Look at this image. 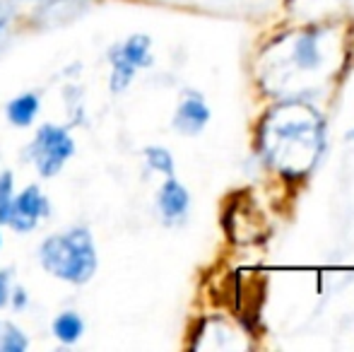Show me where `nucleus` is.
Segmentation results:
<instances>
[{
	"instance_id": "f257e3e1",
	"label": "nucleus",
	"mask_w": 354,
	"mask_h": 352,
	"mask_svg": "<svg viewBox=\"0 0 354 352\" xmlns=\"http://www.w3.org/2000/svg\"><path fill=\"white\" fill-rule=\"evenodd\" d=\"M323 147V118L308 104L287 102L261 123V150L282 174L301 176Z\"/></svg>"
},
{
	"instance_id": "f03ea898",
	"label": "nucleus",
	"mask_w": 354,
	"mask_h": 352,
	"mask_svg": "<svg viewBox=\"0 0 354 352\" xmlns=\"http://www.w3.org/2000/svg\"><path fill=\"white\" fill-rule=\"evenodd\" d=\"M41 266L58 280L84 285L92 280L97 272V249H94L92 234L82 227L66 232V234H53L41 244Z\"/></svg>"
},
{
	"instance_id": "7ed1b4c3",
	"label": "nucleus",
	"mask_w": 354,
	"mask_h": 352,
	"mask_svg": "<svg viewBox=\"0 0 354 352\" xmlns=\"http://www.w3.org/2000/svg\"><path fill=\"white\" fill-rule=\"evenodd\" d=\"M75 142L68 136L66 128L58 126H44L37 133V140L29 147V155H32L34 165H37L39 174L44 178H53L58 172L66 167V162L73 157Z\"/></svg>"
},
{
	"instance_id": "20e7f679",
	"label": "nucleus",
	"mask_w": 354,
	"mask_h": 352,
	"mask_svg": "<svg viewBox=\"0 0 354 352\" xmlns=\"http://www.w3.org/2000/svg\"><path fill=\"white\" fill-rule=\"evenodd\" d=\"M109 58H111V89L113 92H123V89L131 85L133 75L140 68H147L152 63V56H149V37L133 34L121 46H113L109 51Z\"/></svg>"
},
{
	"instance_id": "39448f33",
	"label": "nucleus",
	"mask_w": 354,
	"mask_h": 352,
	"mask_svg": "<svg viewBox=\"0 0 354 352\" xmlns=\"http://www.w3.org/2000/svg\"><path fill=\"white\" fill-rule=\"evenodd\" d=\"M46 215H48L46 196H44L37 186H29V188H24L17 198H12V210H10L8 225L12 227L15 232H29Z\"/></svg>"
},
{
	"instance_id": "423d86ee",
	"label": "nucleus",
	"mask_w": 354,
	"mask_h": 352,
	"mask_svg": "<svg viewBox=\"0 0 354 352\" xmlns=\"http://www.w3.org/2000/svg\"><path fill=\"white\" fill-rule=\"evenodd\" d=\"M210 121V109L205 106L198 94H186L178 106L176 116H174V128L183 136H196L205 128V123Z\"/></svg>"
},
{
	"instance_id": "0eeeda50",
	"label": "nucleus",
	"mask_w": 354,
	"mask_h": 352,
	"mask_svg": "<svg viewBox=\"0 0 354 352\" xmlns=\"http://www.w3.org/2000/svg\"><path fill=\"white\" fill-rule=\"evenodd\" d=\"M157 203H159V210H162L164 220L167 222H176L186 215L188 210V191L176 181L174 176H169L164 181V186L159 188V196H157Z\"/></svg>"
},
{
	"instance_id": "6e6552de",
	"label": "nucleus",
	"mask_w": 354,
	"mask_h": 352,
	"mask_svg": "<svg viewBox=\"0 0 354 352\" xmlns=\"http://www.w3.org/2000/svg\"><path fill=\"white\" fill-rule=\"evenodd\" d=\"M292 58L301 71H313V68L321 66V56H318V32L311 29V32L301 34L294 44Z\"/></svg>"
},
{
	"instance_id": "1a4fd4ad",
	"label": "nucleus",
	"mask_w": 354,
	"mask_h": 352,
	"mask_svg": "<svg viewBox=\"0 0 354 352\" xmlns=\"http://www.w3.org/2000/svg\"><path fill=\"white\" fill-rule=\"evenodd\" d=\"M39 111V97L37 94H19L15 97L12 102L8 104V118L12 126L17 128H24L34 121Z\"/></svg>"
},
{
	"instance_id": "9d476101",
	"label": "nucleus",
	"mask_w": 354,
	"mask_h": 352,
	"mask_svg": "<svg viewBox=\"0 0 354 352\" xmlns=\"http://www.w3.org/2000/svg\"><path fill=\"white\" fill-rule=\"evenodd\" d=\"M82 331H84V324L75 311H66V314H61L53 321V335L66 345H73L75 340H80Z\"/></svg>"
},
{
	"instance_id": "9b49d317",
	"label": "nucleus",
	"mask_w": 354,
	"mask_h": 352,
	"mask_svg": "<svg viewBox=\"0 0 354 352\" xmlns=\"http://www.w3.org/2000/svg\"><path fill=\"white\" fill-rule=\"evenodd\" d=\"M29 345L27 335L19 328H15L12 324L0 326V352H24Z\"/></svg>"
},
{
	"instance_id": "f8f14e48",
	"label": "nucleus",
	"mask_w": 354,
	"mask_h": 352,
	"mask_svg": "<svg viewBox=\"0 0 354 352\" xmlns=\"http://www.w3.org/2000/svg\"><path fill=\"white\" fill-rule=\"evenodd\" d=\"M145 157H147V165L152 167V169L162 172V174H167V176H174V160L169 150H164V147H147Z\"/></svg>"
},
{
	"instance_id": "ddd939ff",
	"label": "nucleus",
	"mask_w": 354,
	"mask_h": 352,
	"mask_svg": "<svg viewBox=\"0 0 354 352\" xmlns=\"http://www.w3.org/2000/svg\"><path fill=\"white\" fill-rule=\"evenodd\" d=\"M12 174H0V225H8L10 210H12Z\"/></svg>"
},
{
	"instance_id": "4468645a",
	"label": "nucleus",
	"mask_w": 354,
	"mask_h": 352,
	"mask_svg": "<svg viewBox=\"0 0 354 352\" xmlns=\"http://www.w3.org/2000/svg\"><path fill=\"white\" fill-rule=\"evenodd\" d=\"M8 275L5 272H0V306L8 304Z\"/></svg>"
},
{
	"instance_id": "2eb2a0df",
	"label": "nucleus",
	"mask_w": 354,
	"mask_h": 352,
	"mask_svg": "<svg viewBox=\"0 0 354 352\" xmlns=\"http://www.w3.org/2000/svg\"><path fill=\"white\" fill-rule=\"evenodd\" d=\"M5 22H8V10H5L3 5H0V29L5 27Z\"/></svg>"
},
{
	"instance_id": "dca6fc26",
	"label": "nucleus",
	"mask_w": 354,
	"mask_h": 352,
	"mask_svg": "<svg viewBox=\"0 0 354 352\" xmlns=\"http://www.w3.org/2000/svg\"><path fill=\"white\" fill-rule=\"evenodd\" d=\"M24 302H27V297H24V292L19 290L17 292V299H15V306H24Z\"/></svg>"
},
{
	"instance_id": "f3484780",
	"label": "nucleus",
	"mask_w": 354,
	"mask_h": 352,
	"mask_svg": "<svg viewBox=\"0 0 354 352\" xmlns=\"http://www.w3.org/2000/svg\"><path fill=\"white\" fill-rule=\"evenodd\" d=\"M0 246H3V237H0Z\"/></svg>"
},
{
	"instance_id": "a211bd4d",
	"label": "nucleus",
	"mask_w": 354,
	"mask_h": 352,
	"mask_svg": "<svg viewBox=\"0 0 354 352\" xmlns=\"http://www.w3.org/2000/svg\"><path fill=\"white\" fill-rule=\"evenodd\" d=\"M352 138H354V133H352Z\"/></svg>"
}]
</instances>
